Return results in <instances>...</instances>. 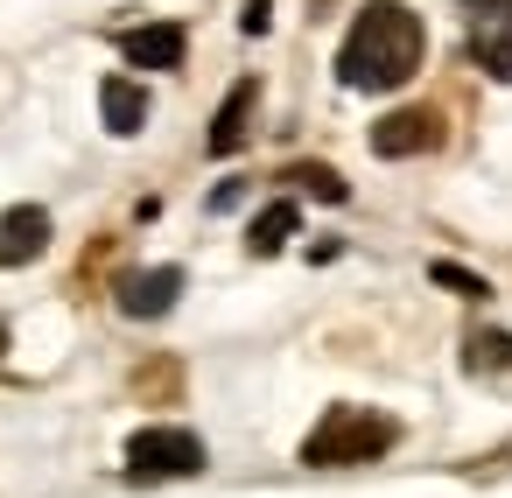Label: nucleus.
I'll list each match as a JSON object with an SVG mask.
<instances>
[{
    "label": "nucleus",
    "instance_id": "f257e3e1",
    "mask_svg": "<svg viewBox=\"0 0 512 498\" xmlns=\"http://www.w3.org/2000/svg\"><path fill=\"white\" fill-rule=\"evenodd\" d=\"M428 57V29L407 0H365L337 50V85L344 92H400Z\"/></svg>",
    "mask_w": 512,
    "mask_h": 498
},
{
    "label": "nucleus",
    "instance_id": "f03ea898",
    "mask_svg": "<svg viewBox=\"0 0 512 498\" xmlns=\"http://www.w3.org/2000/svg\"><path fill=\"white\" fill-rule=\"evenodd\" d=\"M393 442H400V421H393L386 407L337 400V407H323V421L302 435V470H358V463H379Z\"/></svg>",
    "mask_w": 512,
    "mask_h": 498
},
{
    "label": "nucleus",
    "instance_id": "7ed1b4c3",
    "mask_svg": "<svg viewBox=\"0 0 512 498\" xmlns=\"http://www.w3.org/2000/svg\"><path fill=\"white\" fill-rule=\"evenodd\" d=\"M204 463H211L204 435H190V428H176V421H148V428H134V435H127V477H134V484L197 477Z\"/></svg>",
    "mask_w": 512,
    "mask_h": 498
},
{
    "label": "nucleus",
    "instance_id": "20e7f679",
    "mask_svg": "<svg viewBox=\"0 0 512 498\" xmlns=\"http://www.w3.org/2000/svg\"><path fill=\"white\" fill-rule=\"evenodd\" d=\"M463 36H470L477 71L512 85V0H463Z\"/></svg>",
    "mask_w": 512,
    "mask_h": 498
},
{
    "label": "nucleus",
    "instance_id": "39448f33",
    "mask_svg": "<svg viewBox=\"0 0 512 498\" xmlns=\"http://www.w3.org/2000/svg\"><path fill=\"white\" fill-rule=\"evenodd\" d=\"M442 141H449V127H442V113H435V106H400V113L372 120V155H379V162L435 155Z\"/></svg>",
    "mask_w": 512,
    "mask_h": 498
},
{
    "label": "nucleus",
    "instance_id": "423d86ee",
    "mask_svg": "<svg viewBox=\"0 0 512 498\" xmlns=\"http://www.w3.org/2000/svg\"><path fill=\"white\" fill-rule=\"evenodd\" d=\"M176 295H183V267H141V274H120V281H113V302H120V316H134V323L169 316Z\"/></svg>",
    "mask_w": 512,
    "mask_h": 498
},
{
    "label": "nucleus",
    "instance_id": "0eeeda50",
    "mask_svg": "<svg viewBox=\"0 0 512 498\" xmlns=\"http://www.w3.org/2000/svg\"><path fill=\"white\" fill-rule=\"evenodd\" d=\"M50 239H57V225H50L43 204H8V211H0V267H29V260H43Z\"/></svg>",
    "mask_w": 512,
    "mask_h": 498
},
{
    "label": "nucleus",
    "instance_id": "6e6552de",
    "mask_svg": "<svg viewBox=\"0 0 512 498\" xmlns=\"http://www.w3.org/2000/svg\"><path fill=\"white\" fill-rule=\"evenodd\" d=\"M183 50H190L183 22H141V29H120V57H127L134 71H183Z\"/></svg>",
    "mask_w": 512,
    "mask_h": 498
},
{
    "label": "nucleus",
    "instance_id": "1a4fd4ad",
    "mask_svg": "<svg viewBox=\"0 0 512 498\" xmlns=\"http://www.w3.org/2000/svg\"><path fill=\"white\" fill-rule=\"evenodd\" d=\"M253 106H260V85L253 78H239L232 92H225V106H218V120H211V155H239L246 148V134H253Z\"/></svg>",
    "mask_w": 512,
    "mask_h": 498
},
{
    "label": "nucleus",
    "instance_id": "9d476101",
    "mask_svg": "<svg viewBox=\"0 0 512 498\" xmlns=\"http://www.w3.org/2000/svg\"><path fill=\"white\" fill-rule=\"evenodd\" d=\"M99 120H106V134L134 141V134L148 127V92H141L134 78H106V85H99Z\"/></svg>",
    "mask_w": 512,
    "mask_h": 498
},
{
    "label": "nucleus",
    "instance_id": "9b49d317",
    "mask_svg": "<svg viewBox=\"0 0 512 498\" xmlns=\"http://www.w3.org/2000/svg\"><path fill=\"white\" fill-rule=\"evenodd\" d=\"M295 225H302L295 197H274V204H267V211H260L253 225H246V253H253V260H274V253H281V246L295 239Z\"/></svg>",
    "mask_w": 512,
    "mask_h": 498
},
{
    "label": "nucleus",
    "instance_id": "f8f14e48",
    "mask_svg": "<svg viewBox=\"0 0 512 498\" xmlns=\"http://www.w3.org/2000/svg\"><path fill=\"white\" fill-rule=\"evenodd\" d=\"M463 372L505 386V379H512V337H505V330H477V337L463 344Z\"/></svg>",
    "mask_w": 512,
    "mask_h": 498
},
{
    "label": "nucleus",
    "instance_id": "ddd939ff",
    "mask_svg": "<svg viewBox=\"0 0 512 498\" xmlns=\"http://www.w3.org/2000/svg\"><path fill=\"white\" fill-rule=\"evenodd\" d=\"M281 183L309 190L316 204H344V197H351V183H344V176H337L330 162H288V169H281Z\"/></svg>",
    "mask_w": 512,
    "mask_h": 498
},
{
    "label": "nucleus",
    "instance_id": "4468645a",
    "mask_svg": "<svg viewBox=\"0 0 512 498\" xmlns=\"http://www.w3.org/2000/svg\"><path fill=\"white\" fill-rule=\"evenodd\" d=\"M428 281H435V288H449V295H463V302H484V295H491V281H484V274H470V267H456V260H435V267H428Z\"/></svg>",
    "mask_w": 512,
    "mask_h": 498
},
{
    "label": "nucleus",
    "instance_id": "2eb2a0df",
    "mask_svg": "<svg viewBox=\"0 0 512 498\" xmlns=\"http://www.w3.org/2000/svg\"><path fill=\"white\" fill-rule=\"evenodd\" d=\"M267 22H274V0H246V8H239V29L246 36H267Z\"/></svg>",
    "mask_w": 512,
    "mask_h": 498
},
{
    "label": "nucleus",
    "instance_id": "dca6fc26",
    "mask_svg": "<svg viewBox=\"0 0 512 498\" xmlns=\"http://www.w3.org/2000/svg\"><path fill=\"white\" fill-rule=\"evenodd\" d=\"M0 358H8V323H0Z\"/></svg>",
    "mask_w": 512,
    "mask_h": 498
}]
</instances>
